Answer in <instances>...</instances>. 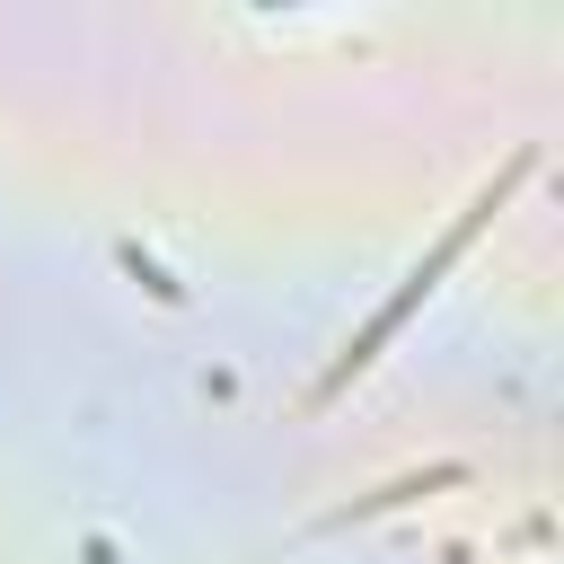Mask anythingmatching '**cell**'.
I'll use <instances>...</instances> for the list:
<instances>
[{"mask_svg":"<svg viewBox=\"0 0 564 564\" xmlns=\"http://www.w3.org/2000/svg\"><path fill=\"white\" fill-rule=\"evenodd\" d=\"M520 176H529V150H520V159H511V167H502V176H494V185H485V194H476V203H467V212L449 220V238H441V247H432V256H423V264H414V273L397 282V300H379V308H370V326H361V335H352V344L335 352V370L317 379V405H326V397H335L344 379H361V370L379 361V344H388V335H397V326H405V317H414V308H423V300L441 291V273H449V264L467 256V238H476V229H485V220L502 212V194H511Z\"/></svg>","mask_w":564,"mask_h":564,"instance_id":"1","label":"cell"},{"mask_svg":"<svg viewBox=\"0 0 564 564\" xmlns=\"http://www.w3.org/2000/svg\"><path fill=\"white\" fill-rule=\"evenodd\" d=\"M467 467L458 458H441V467H423V476H388L379 494H352V502H335L317 529H352V520H370V511H397V502H414V494H432V485H458Z\"/></svg>","mask_w":564,"mask_h":564,"instance_id":"2","label":"cell"}]
</instances>
